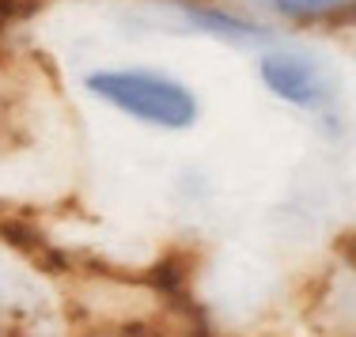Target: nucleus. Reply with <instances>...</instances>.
Wrapping results in <instances>:
<instances>
[{"instance_id": "1", "label": "nucleus", "mask_w": 356, "mask_h": 337, "mask_svg": "<svg viewBox=\"0 0 356 337\" xmlns=\"http://www.w3.org/2000/svg\"><path fill=\"white\" fill-rule=\"evenodd\" d=\"M88 91L152 129H190L201 114L190 83L156 69H99L88 76Z\"/></svg>"}, {"instance_id": "2", "label": "nucleus", "mask_w": 356, "mask_h": 337, "mask_svg": "<svg viewBox=\"0 0 356 337\" xmlns=\"http://www.w3.org/2000/svg\"><path fill=\"white\" fill-rule=\"evenodd\" d=\"M258 76L269 95L296 106V110H326L337 95V80L330 65L311 49H266L258 57Z\"/></svg>"}, {"instance_id": "3", "label": "nucleus", "mask_w": 356, "mask_h": 337, "mask_svg": "<svg viewBox=\"0 0 356 337\" xmlns=\"http://www.w3.org/2000/svg\"><path fill=\"white\" fill-rule=\"evenodd\" d=\"M261 4L273 8V12L284 15V19L311 23V19H330V15L353 12L356 0H261Z\"/></svg>"}]
</instances>
